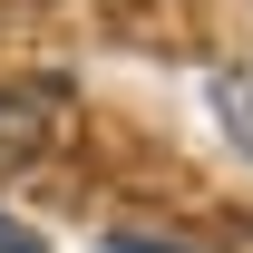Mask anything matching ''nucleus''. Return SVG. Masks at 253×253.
I'll list each match as a JSON object with an SVG mask.
<instances>
[{"mask_svg": "<svg viewBox=\"0 0 253 253\" xmlns=\"http://www.w3.org/2000/svg\"><path fill=\"white\" fill-rule=\"evenodd\" d=\"M214 107H224V126L253 146V88H244V78H214Z\"/></svg>", "mask_w": 253, "mask_h": 253, "instance_id": "nucleus-2", "label": "nucleus"}, {"mask_svg": "<svg viewBox=\"0 0 253 253\" xmlns=\"http://www.w3.org/2000/svg\"><path fill=\"white\" fill-rule=\"evenodd\" d=\"M0 253H49V244H39V234H30L20 214H0Z\"/></svg>", "mask_w": 253, "mask_h": 253, "instance_id": "nucleus-3", "label": "nucleus"}, {"mask_svg": "<svg viewBox=\"0 0 253 253\" xmlns=\"http://www.w3.org/2000/svg\"><path fill=\"white\" fill-rule=\"evenodd\" d=\"M39 156H49V107L30 88H0V175H20Z\"/></svg>", "mask_w": 253, "mask_h": 253, "instance_id": "nucleus-1", "label": "nucleus"}]
</instances>
